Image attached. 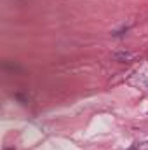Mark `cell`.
Wrapping results in <instances>:
<instances>
[{
  "mask_svg": "<svg viewBox=\"0 0 148 150\" xmlns=\"http://www.w3.org/2000/svg\"><path fill=\"white\" fill-rule=\"evenodd\" d=\"M127 150H140L138 147H131V149H127Z\"/></svg>",
  "mask_w": 148,
  "mask_h": 150,
  "instance_id": "2",
  "label": "cell"
},
{
  "mask_svg": "<svg viewBox=\"0 0 148 150\" xmlns=\"http://www.w3.org/2000/svg\"><path fill=\"white\" fill-rule=\"evenodd\" d=\"M7 150H14V149H7Z\"/></svg>",
  "mask_w": 148,
  "mask_h": 150,
  "instance_id": "3",
  "label": "cell"
},
{
  "mask_svg": "<svg viewBox=\"0 0 148 150\" xmlns=\"http://www.w3.org/2000/svg\"><path fill=\"white\" fill-rule=\"evenodd\" d=\"M134 58V54H131V52H115L113 54V59H117V61H120V63H127V61H131Z\"/></svg>",
  "mask_w": 148,
  "mask_h": 150,
  "instance_id": "1",
  "label": "cell"
}]
</instances>
